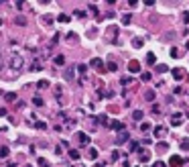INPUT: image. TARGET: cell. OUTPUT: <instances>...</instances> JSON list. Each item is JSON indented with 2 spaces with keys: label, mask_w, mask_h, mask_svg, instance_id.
<instances>
[{
  "label": "cell",
  "mask_w": 189,
  "mask_h": 167,
  "mask_svg": "<svg viewBox=\"0 0 189 167\" xmlns=\"http://www.w3.org/2000/svg\"><path fill=\"white\" fill-rule=\"evenodd\" d=\"M153 112H155V114H161V106H159V104H153Z\"/></svg>",
  "instance_id": "41"
},
{
  "label": "cell",
  "mask_w": 189,
  "mask_h": 167,
  "mask_svg": "<svg viewBox=\"0 0 189 167\" xmlns=\"http://www.w3.org/2000/svg\"><path fill=\"white\" fill-rule=\"evenodd\" d=\"M55 65H63V63H65V57H63V55H55Z\"/></svg>",
  "instance_id": "16"
},
{
  "label": "cell",
  "mask_w": 189,
  "mask_h": 167,
  "mask_svg": "<svg viewBox=\"0 0 189 167\" xmlns=\"http://www.w3.org/2000/svg\"><path fill=\"white\" fill-rule=\"evenodd\" d=\"M69 157H71V159H79V151H77V149H69Z\"/></svg>",
  "instance_id": "17"
},
{
  "label": "cell",
  "mask_w": 189,
  "mask_h": 167,
  "mask_svg": "<svg viewBox=\"0 0 189 167\" xmlns=\"http://www.w3.org/2000/svg\"><path fill=\"white\" fill-rule=\"evenodd\" d=\"M183 23H189V12H183Z\"/></svg>",
  "instance_id": "46"
},
{
  "label": "cell",
  "mask_w": 189,
  "mask_h": 167,
  "mask_svg": "<svg viewBox=\"0 0 189 167\" xmlns=\"http://www.w3.org/2000/svg\"><path fill=\"white\" fill-rule=\"evenodd\" d=\"M118 157H120V153H118V151H114V153H112V159L118 161Z\"/></svg>",
  "instance_id": "45"
},
{
  "label": "cell",
  "mask_w": 189,
  "mask_h": 167,
  "mask_svg": "<svg viewBox=\"0 0 189 167\" xmlns=\"http://www.w3.org/2000/svg\"><path fill=\"white\" fill-rule=\"evenodd\" d=\"M130 151H132V153H140V145H138L136 141H132V143H130Z\"/></svg>",
  "instance_id": "14"
},
{
  "label": "cell",
  "mask_w": 189,
  "mask_h": 167,
  "mask_svg": "<svg viewBox=\"0 0 189 167\" xmlns=\"http://www.w3.org/2000/svg\"><path fill=\"white\" fill-rule=\"evenodd\" d=\"M130 20H132V14L126 12L124 16H122V25H130Z\"/></svg>",
  "instance_id": "18"
},
{
  "label": "cell",
  "mask_w": 189,
  "mask_h": 167,
  "mask_svg": "<svg viewBox=\"0 0 189 167\" xmlns=\"http://www.w3.org/2000/svg\"><path fill=\"white\" fill-rule=\"evenodd\" d=\"M16 25H22V27H25V25H27V19H25V16H16Z\"/></svg>",
  "instance_id": "34"
},
{
  "label": "cell",
  "mask_w": 189,
  "mask_h": 167,
  "mask_svg": "<svg viewBox=\"0 0 189 167\" xmlns=\"http://www.w3.org/2000/svg\"><path fill=\"white\" fill-rule=\"evenodd\" d=\"M33 104H35V106H43V98L35 96V98H33Z\"/></svg>",
  "instance_id": "31"
},
{
  "label": "cell",
  "mask_w": 189,
  "mask_h": 167,
  "mask_svg": "<svg viewBox=\"0 0 189 167\" xmlns=\"http://www.w3.org/2000/svg\"><path fill=\"white\" fill-rule=\"evenodd\" d=\"M37 163H39V167H51V163H49L47 159H43V157H39V159H37Z\"/></svg>",
  "instance_id": "15"
},
{
  "label": "cell",
  "mask_w": 189,
  "mask_h": 167,
  "mask_svg": "<svg viewBox=\"0 0 189 167\" xmlns=\"http://www.w3.org/2000/svg\"><path fill=\"white\" fill-rule=\"evenodd\" d=\"M61 151H63V147H61V145H57V147H55V153L61 155Z\"/></svg>",
  "instance_id": "44"
},
{
  "label": "cell",
  "mask_w": 189,
  "mask_h": 167,
  "mask_svg": "<svg viewBox=\"0 0 189 167\" xmlns=\"http://www.w3.org/2000/svg\"><path fill=\"white\" fill-rule=\"evenodd\" d=\"M89 65L94 67L96 71H104V69H106V67H104V61H102V59H98V57H96V59H92V61H89Z\"/></svg>",
  "instance_id": "3"
},
{
  "label": "cell",
  "mask_w": 189,
  "mask_h": 167,
  "mask_svg": "<svg viewBox=\"0 0 189 167\" xmlns=\"http://www.w3.org/2000/svg\"><path fill=\"white\" fill-rule=\"evenodd\" d=\"M116 33H118V29H116V27H110L108 29V35H110V37H114Z\"/></svg>",
  "instance_id": "39"
},
{
  "label": "cell",
  "mask_w": 189,
  "mask_h": 167,
  "mask_svg": "<svg viewBox=\"0 0 189 167\" xmlns=\"http://www.w3.org/2000/svg\"><path fill=\"white\" fill-rule=\"evenodd\" d=\"M43 23H47V25H51V23H53V19H51L49 14H45V16H43Z\"/></svg>",
  "instance_id": "40"
},
{
  "label": "cell",
  "mask_w": 189,
  "mask_h": 167,
  "mask_svg": "<svg viewBox=\"0 0 189 167\" xmlns=\"http://www.w3.org/2000/svg\"><path fill=\"white\" fill-rule=\"evenodd\" d=\"M65 80H69V82L73 80V67H69L67 71H65Z\"/></svg>",
  "instance_id": "22"
},
{
  "label": "cell",
  "mask_w": 189,
  "mask_h": 167,
  "mask_svg": "<svg viewBox=\"0 0 189 167\" xmlns=\"http://www.w3.org/2000/svg\"><path fill=\"white\" fill-rule=\"evenodd\" d=\"M144 98H147V100H149V102H155L157 94L153 92V90H147V92H144Z\"/></svg>",
  "instance_id": "11"
},
{
  "label": "cell",
  "mask_w": 189,
  "mask_h": 167,
  "mask_svg": "<svg viewBox=\"0 0 189 167\" xmlns=\"http://www.w3.org/2000/svg\"><path fill=\"white\" fill-rule=\"evenodd\" d=\"M2 59H4V57H2V53H0V71H2V67H4V61Z\"/></svg>",
  "instance_id": "48"
},
{
  "label": "cell",
  "mask_w": 189,
  "mask_h": 167,
  "mask_svg": "<svg viewBox=\"0 0 189 167\" xmlns=\"http://www.w3.org/2000/svg\"><path fill=\"white\" fill-rule=\"evenodd\" d=\"M57 20H59V23H69V14H59Z\"/></svg>",
  "instance_id": "28"
},
{
  "label": "cell",
  "mask_w": 189,
  "mask_h": 167,
  "mask_svg": "<svg viewBox=\"0 0 189 167\" xmlns=\"http://www.w3.org/2000/svg\"><path fill=\"white\" fill-rule=\"evenodd\" d=\"M165 133H167L165 127H155L153 128V134H155V137H165Z\"/></svg>",
  "instance_id": "10"
},
{
  "label": "cell",
  "mask_w": 189,
  "mask_h": 167,
  "mask_svg": "<svg viewBox=\"0 0 189 167\" xmlns=\"http://www.w3.org/2000/svg\"><path fill=\"white\" fill-rule=\"evenodd\" d=\"M75 16H77V19H83L86 12H83V10H75Z\"/></svg>",
  "instance_id": "42"
},
{
  "label": "cell",
  "mask_w": 189,
  "mask_h": 167,
  "mask_svg": "<svg viewBox=\"0 0 189 167\" xmlns=\"http://www.w3.org/2000/svg\"><path fill=\"white\" fill-rule=\"evenodd\" d=\"M150 78H153V75H150L149 71H144V74H140V80H142V82H150Z\"/></svg>",
  "instance_id": "29"
},
{
  "label": "cell",
  "mask_w": 189,
  "mask_h": 167,
  "mask_svg": "<svg viewBox=\"0 0 189 167\" xmlns=\"http://www.w3.org/2000/svg\"><path fill=\"white\" fill-rule=\"evenodd\" d=\"M27 167H33V165H27Z\"/></svg>",
  "instance_id": "50"
},
{
  "label": "cell",
  "mask_w": 189,
  "mask_h": 167,
  "mask_svg": "<svg viewBox=\"0 0 189 167\" xmlns=\"http://www.w3.org/2000/svg\"><path fill=\"white\" fill-rule=\"evenodd\" d=\"M88 155H89V159H98V151H96L94 147H92V149L88 151Z\"/></svg>",
  "instance_id": "27"
},
{
  "label": "cell",
  "mask_w": 189,
  "mask_h": 167,
  "mask_svg": "<svg viewBox=\"0 0 189 167\" xmlns=\"http://www.w3.org/2000/svg\"><path fill=\"white\" fill-rule=\"evenodd\" d=\"M153 167H165V163H163V161H157V163H155Z\"/></svg>",
  "instance_id": "47"
},
{
  "label": "cell",
  "mask_w": 189,
  "mask_h": 167,
  "mask_svg": "<svg viewBox=\"0 0 189 167\" xmlns=\"http://www.w3.org/2000/svg\"><path fill=\"white\" fill-rule=\"evenodd\" d=\"M77 141H79L81 147H88V145H89V137L86 133H77Z\"/></svg>",
  "instance_id": "5"
},
{
  "label": "cell",
  "mask_w": 189,
  "mask_h": 167,
  "mask_svg": "<svg viewBox=\"0 0 189 167\" xmlns=\"http://www.w3.org/2000/svg\"><path fill=\"white\" fill-rule=\"evenodd\" d=\"M179 145H181V149H185V151H189V139H183L181 143H179Z\"/></svg>",
  "instance_id": "30"
},
{
  "label": "cell",
  "mask_w": 189,
  "mask_h": 167,
  "mask_svg": "<svg viewBox=\"0 0 189 167\" xmlns=\"http://www.w3.org/2000/svg\"><path fill=\"white\" fill-rule=\"evenodd\" d=\"M110 128H112V130H118V133H122V130H124V124H122L120 120H112V122H110Z\"/></svg>",
  "instance_id": "8"
},
{
  "label": "cell",
  "mask_w": 189,
  "mask_h": 167,
  "mask_svg": "<svg viewBox=\"0 0 189 167\" xmlns=\"http://www.w3.org/2000/svg\"><path fill=\"white\" fill-rule=\"evenodd\" d=\"M128 71L130 74H138V71H140V63H138V61H130L128 63Z\"/></svg>",
  "instance_id": "6"
},
{
  "label": "cell",
  "mask_w": 189,
  "mask_h": 167,
  "mask_svg": "<svg viewBox=\"0 0 189 167\" xmlns=\"http://www.w3.org/2000/svg\"><path fill=\"white\" fill-rule=\"evenodd\" d=\"M106 69H108V71H118V63H116V61H108Z\"/></svg>",
  "instance_id": "13"
},
{
  "label": "cell",
  "mask_w": 189,
  "mask_h": 167,
  "mask_svg": "<svg viewBox=\"0 0 189 167\" xmlns=\"http://www.w3.org/2000/svg\"><path fill=\"white\" fill-rule=\"evenodd\" d=\"M4 98H6L8 102H14L16 100V94H12V92H8V94H4Z\"/></svg>",
  "instance_id": "26"
},
{
  "label": "cell",
  "mask_w": 189,
  "mask_h": 167,
  "mask_svg": "<svg viewBox=\"0 0 189 167\" xmlns=\"http://www.w3.org/2000/svg\"><path fill=\"white\" fill-rule=\"evenodd\" d=\"M132 47L140 49V47H142V39H138V37H136V39H132Z\"/></svg>",
  "instance_id": "24"
},
{
  "label": "cell",
  "mask_w": 189,
  "mask_h": 167,
  "mask_svg": "<svg viewBox=\"0 0 189 167\" xmlns=\"http://www.w3.org/2000/svg\"><path fill=\"white\" fill-rule=\"evenodd\" d=\"M35 127H37V128H39V130H45V128H47V124H45V122H35Z\"/></svg>",
  "instance_id": "36"
},
{
  "label": "cell",
  "mask_w": 189,
  "mask_h": 167,
  "mask_svg": "<svg viewBox=\"0 0 189 167\" xmlns=\"http://www.w3.org/2000/svg\"><path fill=\"white\" fill-rule=\"evenodd\" d=\"M147 63H149V65H155L157 63V55L155 53H147Z\"/></svg>",
  "instance_id": "12"
},
{
  "label": "cell",
  "mask_w": 189,
  "mask_h": 167,
  "mask_svg": "<svg viewBox=\"0 0 189 167\" xmlns=\"http://www.w3.org/2000/svg\"><path fill=\"white\" fill-rule=\"evenodd\" d=\"M96 122H100V124H108V116L106 114H102V116H98V120Z\"/></svg>",
  "instance_id": "23"
},
{
  "label": "cell",
  "mask_w": 189,
  "mask_h": 167,
  "mask_svg": "<svg viewBox=\"0 0 189 167\" xmlns=\"http://www.w3.org/2000/svg\"><path fill=\"white\" fill-rule=\"evenodd\" d=\"M181 122H183V112H175L171 116V124H173V127H179Z\"/></svg>",
  "instance_id": "4"
},
{
  "label": "cell",
  "mask_w": 189,
  "mask_h": 167,
  "mask_svg": "<svg viewBox=\"0 0 189 167\" xmlns=\"http://www.w3.org/2000/svg\"><path fill=\"white\" fill-rule=\"evenodd\" d=\"M10 69H12V71H19V69H22V57H20V55L14 53L12 57H10Z\"/></svg>",
  "instance_id": "1"
},
{
  "label": "cell",
  "mask_w": 189,
  "mask_h": 167,
  "mask_svg": "<svg viewBox=\"0 0 189 167\" xmlns=\"http://www.w3.org/2000/svg\"><path fill=\"white\" fill-rule=\"evenodd\" d=\"M120 84H122V86H128V84H132V78H122Z\"/></svg>",
  "instance_id": "35"
},
{
  "label": "cell",
  "mask_w": 189,
  "mask_h": 167,
  "mask_svg": "<svg viewBox=\"0 0 189 167\" xmlns=\"http://www.w3.org/2000/svg\"><path fill=\"white\" fill-rule=\"evenodd\" d=\"M73 167H81V165H73Z\"/></svg>",
  "instance_id": "49"
},
{
  "label": "cell",
  "mask_w": 189,
  "mask_h": 167,
  "mask_svg": "<svg viewBox=\"0 0 189 167\" xmlns=\"http://www.w3.org/2000/svg\"><path fill=\"white\" fill-rule=\"evenodd\" d=\"M157 71H159V74H165V71H169V67L165 65V63H161V65H157Z\"/></svg>",
  "instance_id": "21"
},
{
  "label": "cell",
  "mask_w": 189,
  "mask_h": 167,
  "mask_svg": "<svg viewBox=\"0 0 189 167\" xmlns=\"http://www.w3.org/2000/svg\"><path fill=\"white\" fill-rule=\"evenodd\" d=\"M171 74H173V78H175V80H183L185 71H183L181 67H175V69H171Z\"/></svg>",
  "instance_id": "9"
},
{
  "label": "cell",
  "mask_w": 189,
  "mask_h": 167,
  "mask_svg": "<svg viewBox=\"0 0 189 167\" xmlns=\"http://www.w3.org/2000/svg\"><path fill=\"white\" fill-rule=\"evenodd\" d=\"M140 161H142V163H147V161H149V153H147V151H140Z\"/></svg>",
  "instance_id": "32"
},
{
  "label": "cell",
  "mask_w": 189,
  "mask_h": 167,
  "mask_svg": "<svg viewBox=\"0 0 189 167\" xmlns=\"http://www.w3.org/2000/svg\"><path fill=\"white\" fill-rule=\"evenodd\" d=\"M126 141H128V133H126V130L118 133V137H116V145H122V143H126Z\"/></svg>",
  "instance_id": "7"
},
{
  "label": "cell",
  "mask_w": 189,
  "mask_h": 167,
  "mask_svg": "<svg viewBox=\"0 0 189 167\" xmlns=\"http://www.w3.org/2000/svg\"><path fill=\"white\" fill-rule=\"evenodd\" d=\"M140 130H142V133H149V130H150V122H142Z\"/></svg>",
  "instance_id": "25"
},
{
  "label": "cell",
  "mask_w": 189,
  "mask_h": 167,
  "mask_svg": "<svg viewBox=\"0 0 189 167\" xmlns=\"http://www.w3.org/2000/svg\"><path fill=\"white\" fill-rule=\"evenodd\" d=\"M37 86H39V90H45V88H49V82H45V80H41L39 84H37Z\"/></svg>",
  "instance_id": "33"
},
{
  "label": "cell",
  "mask_w": 189,
  "mask_h": 167,
  "mask_svg": "<svg viewBox=\"0 0 189 167\" xmlns=\"http://www.w3.org/2000/svg\"><path fill=\"white\" fill-rule=\"evenodd\" d=\"M171 55H173V57H179V49L173 47V49H171Z\"/></svg>",
  "instance_id": "43"
},
{
  "label": "cell",
  "mask_w": 189,
  "mask_h": 167,
  "mask_svg": "<svg viewBox=\"0 0 189 167\" xmlns=\"http://www.w3.org/2000/svg\"><path fill=\"white\" fill-rule=\"evenodd\" d=\"M132 120H142V110H134L132 112Z\"/></svg>",
  "instance_id": "19"
},
{
  "label": "cell",
  "mask_w": 189,
  "mask_h": 167,
  "mask_svg": "<svg viewBox=\"0 0 189 167\" xmlns=\"http://www.w3.org/2000/svg\"><path fill=\"white\" fill-rule=\"evenodd\" d=\"M169 163H171V167H181V165L187 163V159H183V157H179V155H173V157L169 159Z\"/></svg>",
  "instance_id": "2"
},
{
  "label": "cell",
  "mask_w": 189,
  "mask_h": 167,
  "mask_svg": "<svg viewBox=\"0 0 189 167\" xmlns=\"http://www.w3.org/2000/svg\"><path fill=\"white\" fill-rule=\"evenodd\" d=\"M0 157H8V147H0Z\"/></svg>",
  "instance_id": "37"
},
{
  "label": "cell",
  "mask_w": 189,
  "mask_h": 167,
  "mask_svg": "<svg viewBox=\"0 0 189 167\" xmlns=\"http://www.w3.org/2000/svg\"><path fill=\"white\" fill-rule=\"evenodd\" d=\"M77 71H79V75H86V71H88L86 63H79V65H77Z\"/></svg>",
  "instance_id": "20"
},
{
  "label": "cell",
  "mask_w": 189,
  "mask_h": 167,
  "mask_svg": "<svg viewBox=\"0 0 189 167\" xmlns=\"http://www.w3.org/2000/svg\"><path fill=\"white\" fill-rule=\"evenodd\" d=\"M31 69H33V71H41V69H43V65H41V63H33V65H31Z\"/></svg>",
  "instance_id": "38"
}]
</instances>
